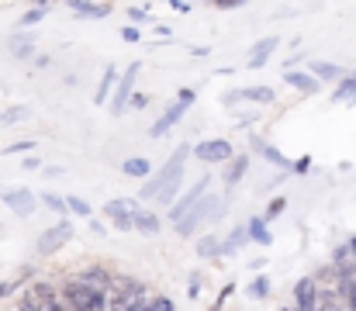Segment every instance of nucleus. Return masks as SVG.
Here are the masks:
<instances>
[{"instance_id":"6ab92c4d","label":"nucleus","mask_w":356,"mask_h":311,"mask_svg":"<svg viewBox=\"0 0 356 311\" xmlns=\"http://www.w3.org/2000/svg\"><path fill=\"white\" fill-rule=\"evenodd\" d=\"M245 232H249V242H259V246H270V239H273L263 218H252V221L245 225Z\"/></svg>"},{"instance_id":"473e14b6","label":"nucleus","mask_w":356,"mask_h":311,"mask_svg":"<svg viewBox=\"0 0 356 311\" xmlns=\"http://www.w3.org/2000/svg\"><path fill=\"white\" fill-rule=\"evenodd\" d=\"M284 207H287V201H284V198H273V201H270V207H266V218H263V221H270V218L284 214Z\"/></svg>"},{"instance_id":"412c9836","label":"nucleus","mask_w":356,"mask_h":311,"mask_svg":"<svg viewBox=\"0 0 356 311\" xmlns=\"http://www.w3.org/2000/svg\"><path fill=\"white\" fill-rule=\"evenodd\" d=\"M238 94H242V101H252V104H273V90H270V87H242Z\"/></svg>"},{"instance_id":"c85d7f7f","label":"nucleus","mask_w":356,"mask_h":311,"mask_svg":"<svg viewBox=\"0 0 356 311\" xmlns=\"http://www.w3.org/2000/svg\"><path fill=\"white\" fill-rule=\"evenodd\" d=\"M197 253H201V256H218V253H222V242H218L215 235H208V239L197 242Z\"/></svg>"},{"instance_id":"423d86ee","label":"nucleus","mask_w":356,"mask_h":311,"mask_svg":"<svg viewBox=\"0 0 356 311\" xmlns=\"http://www.w3.org/2000/svg\"><path fill=\"white\" fill-rule=\"evenodd\" d=\"M138 70H142V63H131L128 73L118 80V90H115V101H111V114H124L128 97H131V87H135V80H138Z\"/></svg>"},{"instance_id":"2f4dec72","label":"nucleus","mask_w":356,"mask_h":311,"mask_svg":"<svg viewBox=\"0 0 356 311\" xmlns=\"http://www.w3.org/2000/svg\"><path fill=\"white\" fill-rule=\"evenodd\" d=\"M249 294H252V298H266V294H270V280H266V277H256L252 287H249Z\"/></svg>"},{"instance_id":"4be33fe9","label":"nucleus","mask_w":356,"mask_h":311,"mask_svg":"<svg viewBox=\"0 0 356 311\" xmlns=\"http://www.w3.org/2000/svg\"><path fill=\"white\" fill-rule=\"evenodd\" d=\"M332 101L336 104H356V73L350 77V80H343V83H339V90L332 94Z\"/></svg>"},{"instance_id":"f8f14e48","label":"nucleus","mask_w":356,"mask_h":311,"mask_svg":"<svg viewBox=\"0 0 356 311\" xmlns=\"http://www.w3.org/2000/svg\"><path fill=\"white\" fill-rule=\"evenodd\" d=\"M3 201H7V207H14L21 218H28V214L35 211V194H31V191H24V187H21V191H7V194H3Z\"/></svg>"},{"instance_id":"58836bf2","label":"nucleus","mask_w":356,"mask_h":311,"mask_svg":"<svg viewBox=\"0 0 356 311\" xmlns=\"http://www.w3.org/2000/svg\"><path fill=\"white\" fill-rule=\"evenodd\" d=\"M128 14H131V21H135V24H138V21H145V17H149V14H145V10H142V7H135V10H128Z\"/></svg>"},{"instance_id":"7c9ffc66","label":"nucleus","mask_w":356,"mask_h":311,"mask_svg":"<svg viewBox=\"0 0 356 311\" xmlns=\"http://www.w3.org/2000/svg\"><path fill=\"white\" fill-rule=\"evenodd\" d=\"M42 205L49 207V211H66V198H59V194H42Z\"/></svg>"},{"instance_id":"9d476101","label":"nucleus","mask_w":356,"mask_h":311,"mask_svg":"<svg viewBox=\"0 0 356 311\" xmlns=\"http://www.w3.org/2000/svg\"><path fill=\"white\" fill-rule=\"evenodd\" d=\"M294 301H298V308H318V284H315V277H305V280H298V287H294Z\"/></svg>"},{"instance_id":"1a4fd4ad","label":"nucleus","mask_w":356,"mask_h":311,"mask_svg":"<svg viewBox=\"0 0 356 311\" xmlns=\"http://www.w3.org/2000/svg\"><path fill=\"white\" fill-rule=\"evenodd\" d=\"M135 201H124V198H115V201H108L104 205V214H111L115 218V225H118L121 232H131V211H135Z\"/></svg>"},{"instance_id":"f704fd0d","label":"nucleus","mask_w":356,"mask_h":311,"mask_svg":"<svg viewBox=\"0 0 356 311\" xmlns=\"http://www.w3.org/2000/svg\"><path fill=\"white\" fill-rule=\"evenodd\" d=\"M28 149H35V138H24V142H14V145H7L3 152H28Z\"/></svg>"},{"instance_id":"20e7f679","label":"nucleus","mask_w":356,"mask_h":311,"mask_svg":"<svg viewBox=\"0 0 356 311\" xmlns=\"http://www.w3.org/2000/svg\"><path fill=\"white\" fill-rule=\"evenodd\" d=\"M73 235H76V232H73V225H70V221H59V225H52V228H45V232H42V239H38V253H42V256H52V253H56V249H63Z\"/></svg>"},{"instance_id":"aec40b11","label":"nucleus","mask_w":356,"mask_h":311,"mask_svg":"<svg viewBox=\"0 0 356 311\" xmlns=\"http://www.w3.org/2000/svg\"><path fill=\"white\" fill-rule=\"evenodd\" d=\"M149 159H142V156H135V159H124V177H135V180H145L149 177Z\"/></svg>"},{"instance_id":"a211bd4d","label":"nucleus","mask_w":356,"mask_h":311,"mask_svg":"<svg viewBox=\"0 0 356 311\" xmlns=\"http://www.w3.org/2000/svg\"><path fill=\"white\" fill-rule=\"evenodd\" d=\"M245 170H249V156H236V159L229 156V170H225V184H229V187H236L238 180L245 177Z\"/></svg>"},{"instance_id":"ea45409f","label":"nucleus","mask_w":356,"mask_h":311,"mask_svg":"<svg viewBox=\"0 0 356 311\" xmlns=\"http://www.w3.org/2000/svg\"><path fill=\"white\" fill-rule=\"evenodd\" d=\"M14 287H17V284H14V280H3V284H0V298H7V294H10V291H14Z\"/></svg>"},{"instance_id":"a878e982","label":"nucleus","mask_w":356,"mask_h":311,"mask_svg":"<svg viewBox=\"0 0 356 311\" xmlns=\"http://www.w3.org/2000/svg\"><path fill=\"white\" fill-rule=\"evenodd\" d=\"M24 118H28V107H7V111H0V128H10Z\"/></svg>"},{"instance_id":"f03ea898","label":"nucleus","mask_w":356,"mask_h":311,"mask_svg":"<svg viewBox=\"0 0 356 311\" xmlns=\"http://www.w3.org/2000/svg\"><path fill=\"white\" fill-rule=\"evenodd\" d=\"M66 301H63V308H87V311H97L108 305V298H104V291L101 287H90L87 280H70L66 287Z\"/></svg>"},{"instance_id":"c9c22d12","label":"nucleus","mask_w":356,"mask_h":311,"mask_svg":"<svg viewBox=\"0 0 356 311\" xmlns=\"http://www.w3.org/2000/svg\"><path fill=\"white\" fill-rule=\"evenodd\" d=\"M121 38H124V42H138V28H135V24H124V28H121Z\"/></svg>"},{"instance_id":"b1692460","label":"nucleus","mask_w":356,"mask_h":311,"mask_svg":"<svg viewBox=\"0 0 356 311\" xmlns=\"http://www.w3.org/2000/svg\"><path fill=\"white\" fill-rule=\"evenodd\" d=\"M115 80H118V70H104V80H101V87H97V97H94V101H97V104L108 101V97H111Z\"/></svg>"},{"instance_id":"4468645a","label":"nucleus","mask_w":356,"mask_h":311,"mask_svg":"<svg viewBox=\"0 0 356 311\" xmlns=\"http://www.w3.org/2000/svg\"><path fill=\"white\" fill-rule=\"evenodd\" d=\"M277 52V38H263V42H256L252 45V56H249V70H263L266 66V59Z\"/></svg>"},{"instance_id":"cd10ccee","label":"nucleus","mask_w":356,"mask_h":311,"mask_svg":"<svg viewBox=\"0 0 356 311\" xmlns=\"http://www.w3.org/2000/svg\"><path fill=\"white\" fill-rule=\"evenodd\" d=\"M66 211H73V214H80V218H90V214H94V207L87 205L83 198H66Z\"/></svg>"},{"instance_id":"2eb2a0df","label":"nucleus","mask_w":356,"mask_h":311,"mask_svg":"<svg viewBox=\"0 0 356 311\" xmlns=\"http://www.w3.org/2000/svg\"><path fill=\"white\" fill-rule=\"evenodd\" d=\"M312 77H315L318 83H336V80H343V66L315 59V63H312Z\"/></svg>"},{"instance_id":"a19ab883","label":"nucleus","mask_w":356,"mask_h":311,"mask_svg":"<svg viewBox=\"0 0 356 311\" xmlns=\"http://www.w3.org/2000/svg\"><path fill=\"white\" fill-rule=\"evenodd\" d=\"M131 97H135V107H145V104H149V94H131Z\"/></svg>"},{"instance_id":"f257e3e1","label":"nucleus","mask_w":356,"mask_h":311,"mask_svg":"<svg viewBox=\"0 0 356 311\" xmlns=\"http://www.w3.org/2000/svg\"><path fill=\"white\" fill-rule=\"evenodd\" d=\"M222 214H225V201H222V198H215V194H211V198L201 194L194 205L177 218V235H180V239H191L204 221H218Z\"/></svg>"},{"instance_id":"dca6fc26","label":"nucleus","mask_w":356,"mask_h":311,"mask_svg":"<svg viewBox=\"0 0 356 311\" xmlns=\"http://www.w3.org/2000/svg\"><path fill=\"white\" fill-rule=\"evenodd\" d=\"M131 228H138L142 235H156L159 232V218L149 214V211H142V207H135L131 211Z\"/></svg>"},{"instance_id":"393cba45","label":"nucleus","mask_w":356,"mask_h":311,"mask_svg":"<svg viewBox=\"0 0 356 311\" xmlns=\"http://www.w3.org/2000/svg\"><path fill=\"white\" fill-rule=\"evenodd\" d=\"M80 280H87L90 287H101V291H108V280H111V273H108V270H97V266H94V270H87V273H83Z\"/></svg>"},{"instance_id":"5701e85b","label":"nucleus","mask_w":356,"mask_h":311,"mask_svg":"<svg viewBox=\"0 0 356 311\" xmlns=\"http://www.w3.org/2000/svg\"><path fill=\"white\" fill-rule=\"evenodd\" d=\"M256 149H259V152H263V159H270L273 166H280V170H294V166H291V159H284V156H280L273 145H266V142H256Z\"/></svg>"},{"instance_id":"ddd939ff","label":"nucleus","mask_w":356,"mask_h":311,"mask_svg":"<svg viewBox=\"0 0 356 311\" xmlns=\"http://www.w3.org/2000/svg\"><path fill=\"white\" fill-rule=\"evenodd\" d=\"M284 80H287L294 90H301V94H315V90H318V80H315L312 73H301V70H294V66H287Z\"/></svg>"},{"instance_id":"39448f33","label":"nucleus","mask_w":356,"mask_h":311,"mask_svg":"<svg viewBox=\"0 0 356 311\" xmlns=\"http://www.w3.org/2000/svg\"><path fill=\"white\" fill-rule=\"evenodd\" d=\"M191 156H197L201 163H225V159L232 156V142H229V138H208V142L194 145Z\"/></svg>"},{"instance_id":"bb28decb","label":"nucleus","mask_w":356,"mask_h":311,"mask_svg":"<svg viewBox=\"0 0 356 311\" xmlns=\"http://www.w3.org/2000/svg\"><path fill=\"white\" fill-rule=\"evenodd\" d=\"M45 10H49V7H42V3H38V7H31L28 14H21V21H17V28H31V24H38V21L45 17Z\"/></svg>"},{"instance_id":"6e6552de","label":"nucleus","mask_w":356,"mask_h":311,"mask_svg":"<svg viewBox=\"0 0 356 311\" xmlns=\"http://www.w3.org/2000/svg\"><path fill=\"white\" fill-rule=\"evenodd\" d=\"M208 187H211V177H201V180H197V184H194V187H191V191H187V194H184V198H173V201H170V218H173V221H177V218H180V214H184V211H187V207L194 205V201H197V198H201V194H208Z\"/></svg>"},{"instance_id":"9b49d317","label":"nucleus","mask_w":356,"mask_h":311,"mask_svg":"<svg viewBox=\"0 0 356 311\" xmlns=\"http://www.w3.org/2000/svg\"><path fill=\"white\" fill-rule=\"evenodd\" d=\"M184 111H187V107L177 101L173 107H170V111H163V118H159V121H156V125L149 128V135H152V138H163V135H166V131H170V128H173V125H177V121L184 118Z\"/></svg>"},{"instance_id":"4c0bfd02","label":"nucleus","mask_w":356,"mask_h":311,"mask_svg":"<svg viewBox=\"0 0 356 311\" xmlns=\"http://www.w3.org/2000/svg\"><path fill=\"white\" fill-rule=\"evenodd\" d=\"M215 7H242V3H249V0H211Z\"/></svg>"},{"instance_id":"f3484780","label":"nucleus","mask_w":356,"mask_h":311,"mask_svg":"<svg viewBox=\"0 0 356 311\" xmlns=\"http://www.w3.org/2000/svg\"><path fill=\"white\" fill-rule=\"evenodd\" d=\"M80 17H104L108 14V3H94V0H66Z\"/></svg>"},{"instance_id":"72a5a7b5","label":"nucleus","mask_w":356,"mask_h":311,"mask_svg":"<svg viewBox=\"0 0 356 311\" xmlns=\"http://www.w3.org/2000/svg\"><path fill=\"white\" fill-rule=\"evenodd\" d=\"M145 308H159V311H173V301L170 298H152V301H145Z\"/></svg>"},{"instance_id":"7ed1b4c3","label":"nucleus","mask_w":356,"mask_h":311,"mask_svg":"<svg viewBox=\"0 0 356 311\" xmlns=\"http://www.w3.org/2000/svg\"><path fill=\"white\" fill-rule=\"evenodd\" d=\"M187 159H191V145H177V149H173V156H170V159H166V163L159 166L156 180H149V184L142 187V198H152V194H156V191H159V187H163L166 180L180 177V173L187 170Z\"/></svg>"},{"instance_id":"0eeeda50","label":"nucleus","mask_w":356,"mask_h":311,"mask_svg":"<svg viewBox=\"0 0 356 311\" xmlns=\"http://www.w3.org/2000/svg\"><path fill=\"white\" fill-rule=\"evenodd\" d=\"M21 308H63V301L56 298V291L49 284H35V287H28Z\"/></svg>"},{"instance_id":"c756f323","label":"nucleus","mask_w":356,"mask_h":311,"mask_svg":"<svg viewBox=\"0 0 356 311\" xmlns=\"http://www.w3.org/2000/svg\"><path fill=\"white\" fill-rule=\"evenodd\" d=\"M10 52H14L17 59H28V56H35V45H31V38H17V42L10 45Z\"/></svg>"},{"instance_id":"e433bc0d","label":"nucleus","mask_w":356,"mask_h":311,"mask_svg":"<svg viewBox=\"0 0 356 311\" xmlns=\"http://www.w3.org/2000/svg\"><path fill=\"white\" fill-rule=\"evenodd\" d=\"M177 97H180V104H184V107H191V104H194V97H197V94H194L191 87H184V90H180Z\"/></svg>"}]
</instances>
